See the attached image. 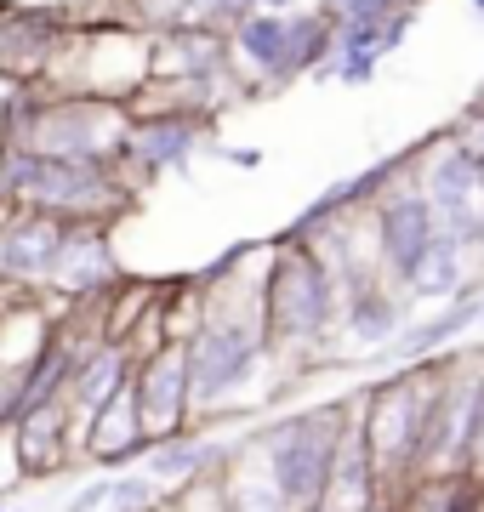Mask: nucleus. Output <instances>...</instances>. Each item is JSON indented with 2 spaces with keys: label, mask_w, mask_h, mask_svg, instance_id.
I'll return each instance as SVG.
<instances>
[{
  "label": "nucleus",
  "mask_w": 484,
  "mask_h": 512,
  "mask_svg": "<svg viewBox=\"0 0 484 512\" xmlns=\"http://www.w3.org/2000/svg\"><path fill=\"white\" fill-rule=\"evenodd\" d=\"M262 325H268L274 359H291V365H314L319 353L336 348V336H342V279L331 274V262L308 239L291 234L274 239L268 274H262Z\"/></svg>",
  "instance_id": "1"
},
{
  "label": "nucleus",
  "mask_w": 484,
  "mask_h": 512,
  "mask_svg": "<svg viewBox=\"0 0 484 512\" xmlns=\"http://www.w3.org/2000/svg\"><path fill=\"white\" fill-rule=\"evenodd\" d=\"M433 410H439V359L405 365L371 382L359 393V427L371 439L376 473L388 484V501L405 484L422 478L428 467V439H433Z\"/></svg>",
  "instance_id": "2"
},
{
  "label": "nucleus",
  "mask_w": 484,
  "mask_h": 512,
  "mask_svg": "<svg viewBox=\"0 0 484 512\" xmlns=\"http://www.w3.org/2000/svg\"><path fill=\"white\" fill-rule=\"evenodd\" d=\"M0 200L23 205V211H52L63 222H114V211H126L131 200V183L120 165L103 160L0 148Z\"/></svg>",
  "instance_id": "3"
},
{
  "label": "nucleus",
  "mask_w": 484,
  "mask_h": 512,
  "mask_svg": "<svg viewBox=\"0 0 484 512\" xmlns=\"http://www.w3.org/2000/svg\"><path fill=\"white\" fill-rule=\"evenodd\" d=\"M348 421H354V399H331V404H314V410H297V416H280L268 427H257L245 439V450L262 461V473L274 478V490L291 507L308 512L331 490V467H336Z\"/></svg>",
  "instance_id": "4"
},
{
  "label": "nucleus",
  "mask_w": 484,
  "mask_h": 512,
  "mask_svg": "<svg viewBox=\"0 0 484 512\" xmlns=\"http://www.w3.org/2000/svg\"><path fill=\"white\" fill-rule=\"evenodd\" d=\"M131 393H137V410H143V427L149 439H177L188 427H200L194 416V376H188V342H166L137 359V376H131Z\"/></svg>",
  "instance_id": "5"
},
{
  "label": "nucleus",
  "mask_w": 484,
  "mask_h": 512,
  "mask_svg": "<svg viewBox=\"0 0 484 512\" xmlns=\"http://www.w3.org/2000/svg\"><path fill=\"white\" fill-rule=\"evenodd\" d=\"M211 131V114H194V109H149V114H131V137H126V183H149L160 171H177V165L205 143Z\"/></svg>",
  "instance_id": "6"
},
{
  "label": "nucleus",
  "mask_w": 484,
  "mask_h": 512,
  "mask_svg": "<svg viewBox=\"0 0 484 512\" xmlns=\"http://www.w3.org/2000/svg\"><path fill=\"white\" fill-rule=\"evenodd\" d=\"M75 222L52 217V211H12V222L0 228V291H46L57 256L69 245Z\"/></svg>",
  "instance_id": "7"
},
{
  "label": "nucleus",
  "mask_w": 484,
  "mask_h": 512,
  "mask_svg": "<svg viewBox=\"0 0 484 512\" xmlns=\"http://www.w3.org/2000/svg\"><path fill=\"white\" fill-rule=\"evenodd\" d=\"M149 450H154V439H149V427H143V410H137V393L131 387L80 427V461L86 467H103V473H120L131 461H143Z\"/></svg>",
  "instance_id": "8"
},
{
  "label": "nucleus",
  "mask_w": 484,
  "mask_h": 512,
  "mask_svg": "<svg viewBox=\"0 0 484 512\" xmlns=\"http://www.w3.org/2000/svg\"><path fill=\"white\" fill-rule=\"evenodd\" d=\"M75 404L69 399H57L46 404V410H35V416H23L18 421V461H23V478H57V473H69V467H86L80 461V439H75Z\"/></svg>",
  "instance_id": "9"
},
{
  "label": "nucleus",
  "mask_w": 484,
  "mask_h": 512,
  "mask_svg": "<svg viewBox=\"0 0 484 512\" xmlns=\"http://www.w3.org/2000/svg\"><path fill=\"white\" fill-rule=\"evenodd\" d=\"M245 444H228V439H211L205 427H188L177 439H160L143 456V473L160 478L166 490H183V484H200V478H223L234 461H240Z\"/></svg>",
  "instance_id": "10"
},
{
  "label": "nucleus",
  "mask_w": 484,
  "mask_h": 512,
  "mask_svg": "<svg viewBox=\"0 0 484 512\" xmlns=\"http://www.w3.org/2000/svg\"><path fill=\"white\" fill-rule=\"evenodd\" d=\"M399 330H405V296L393 291L388 279H365L354 291H342V336H348V348L359 353L393 348Z\"/></svg>",
  "instance_id": "11"
},
{
  "label": "nucleus",
  "mask_w": 484,
  "mask_h": 512,
  "mask_svg": "<svg viewBox=\"0 0 484 512\" xmlns=\"http://www.w3.org/2000/svg\"><path fill=\"white\" fill-rule=\"evenodd\" d=\"M131 376H137V353H131L126 342H97V348H86V359H80V370H75V387H69V404H75L80 427H86L109 399H120L131 387Z\"/></svg>",
  "instance_id": "12"
},
{
  "label": "nucleus",
  "mask_w": 484,
  "mask_h": 512,
  "mask_svg": "<svg viewBox=\"0 0 484 512\" xmlns=\"http://www.w3.org/2000/svg\"><path fill=\"white\" fill-rule=\"evenodd\" d=\"M171 501V490L160 478H149L143 467L137 473H114V495H109V512H160Z\"/></svg>",
  "instance_id": "13"
},
{
  "label": "nucleus",
  "mask_w": 484,
  "mask_h": 512,
  "mask_svg": "<svg viewBox=\"0 0 484 512\" xmlns=\"http://www.w3.org/2000/svg\"><path fill=\"white\" fill-rule=\"evenodd\" d=\"M109 495H114V473H97V478H86V484L69 495V507L63 512H109Z\"/></svg>",
  "instance_id": "14"
},
{
  "label": "nucleus",
  "mask_w": 484,
  "mask_h": 512,
  "mask_svg": "<svg viewBox=\"0 0 484 512\" xmlns=\"http://www.w3.org/2000/svg\"><path fill=\"white\" fill-rule=\"evenodd\" d=\"M473 478L484 484V370H479V404H473Z\"/></svg>",
  "instance_id": "15"
},
{
  "label": "nucleus",
  "mask_w": 484,
  "mask_h": 512,
  "mask_svg": "<svg viewBox=\"0 0 484 512\" xmlns=\"http://www.w3.org/2000/svg\"><path fill=\"white\" fill-rule=\"evenodd\" d=\"M228 160H234V165H245V171H251V165H262V154H257V148H228Z\"/></svg>",
  "instance_id": "16"
},
{
  "label": "nucleus",
  "mask_w": 484,
  "mask_h": 512,
  "mask_svg": "<svg viewBox=\"0 0 484 512\" xmlns=\"http://www.w3.org/2000/svg\"><path fill=\"white\" fill-rule=\"evenodd\" d=\"M0 512H23V507H12V501H0Z\"/></svg>",
  "instance_id": "17"
},
{
  "label": "nucleus",
  "mask_w": 484,
  "mask_h": 512,
  "mask_svg": "<svg viewBox=\"0 0 484 512\" xmlns=\"http://www.w3.org/2000/svg\"><path fill=\"white\" fill-rule=\"evenodd\" d=\"M467 6H473V12H484V0H467Z\"/></svg>",
  "instance_id": "18"
}]
</instances>
